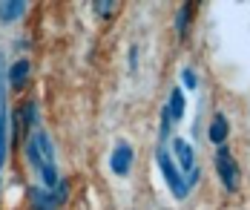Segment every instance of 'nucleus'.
Instances as JSON below:
<instances>
[{
  "label": "nucleus",
  "instance_id": "6",
  "mask_svg": "<svg viewBox=\"0 0 250 210\" xmlns=\"http://www.w3.org/2000/svg\"><path fill=\"white\" fill-rule=\"evenodd\" d=\"M29 202H32V210H58L61 205L55 193L46 187H29Z\"/></svg>",
  "mask_w": 250,
  "mask_h": 210
},
{
  "label": "nucleus",
  "instance_id": "1",
  "mask_svg": "<svg viewBox=\"0 0 250 210\" xmlns=\"http://www.w3.org/2000/svg\"><path fill=\"white\" fill-rule=\"evenodd\" d=\"M26 158L29 164L41 173V179L46 182V190L58 187V167H55V150H52V141L43 130H35L26 141Z\"/></svg>",
  "mask_w": 250,
  "mask_h": 210
},
{
  "label": "nucleus",
  "instance_id": "2",
  "mask_svg": "<svg viewBox=\"0 0 250 210\" xmlns=\"http://www.w3.org/2000/svg\"><path fill=\"white\" fill-rule=\"evenodd\" d=\"M155 161H158V167H161L164 179H167V184H170L173 196H175V199H184V196L190 193L193 182L181 176V170L173 164V158H170V153H167V147H164V144H158V150H155Z\"/></svg>",
  "mask_w": 250,
  "mask_h": 210
},
{
  "label": "nucleus",
  "instance_id": "4",
  "mask_svg": "<svg viewBox=\"0 0 250 210\" xmlns=\"http://www.w3.org/2000/svg\"><path fill=\"white\" fill-rule=\"evenodd\" d=\"M173 150H175V158H178V170H181V176H184V173H187V176H199L193 144H190V141H184V138H175Z\"/></svg>",
  "mask_w": 250,
  "mask_h": 210
},
{
  "label": "nucleus",
  "instance_id": "8",
  "mask_svg": "<svg viewBox=\"0 0 250 210\" xmlns=\"http://www.w3.org/2000/svg\"><path fill=\"white\" fill-rule=\"evenodd\" d=\"M6 75H9V81H12V86H15V89H23V84L29 81V61H26V58L15 61V63H12V69H9Z\"/></svg>",
  "mask_w": 250,
  "mask_h": 210
},
{
  "label": "nucleus",
  "instance_id": "7",
  "mask_svg": "<svg viewBox=\"0 0 250 210\" xmlns=\"http://www.w3.org/2000/svg\"><path fill=\"white\" fill-rule=\"evenodd\" d=\"M23 12H26L23 0H3V3H0V21H3V23H12V21L23 18Z\"/></svg>",
  "mask_w": 250,
  "mask_h": 210
},
{
  "label": "nucleus",
  "instance_id": "5",
  "mask_svg": "<svg viewBox=\"0 0 250 210\" xmlns=\"http://www.w3.org/2000/svg\"><path fill=\"white\" fill-rule=\"evenodd\" d=\"M109 167H112L115 176H126L129 173V167H132V147L126 141H118L115 144V150L109 156Z\"/></svg>",
  "mask_w": 250,
  "mask_h": 210
},
{
  "label": "nucleus",
  "instance_id": "9",
  "mask_svg": "<svg viewBox=\"0 0 250 210\" xmlns=\"http://www.w3.org/2000/svg\"><path fill=\"white\" fill-rule=\"evenodd\" d=\"M227 132H230V124H227V118L219 112L216 118H213V124H210V141L213 144H225Z\"/></svg>",
  "mask_w": 250,
  "mask_h": 210
},
{
  "label": "nucleus",
  "instance_id": "3",
  "mask_svg": "<svg viewBox=\"0 0 250 210\" xmlns=\"http://www.w3.org/2000/svg\"><path fill=\"white\" fill-rule=\"evenodd\" d=\"M216 170H219V179L227 190L233 193L239 187V167H236V158L227 153L225 147H219V156H216Z\"/></svg>",
  "mask_w": 250,
  "mask_h": 210
},
{
  "label": "nucleus",
  "instance_id": "11",
  "mask_svg": "<svg viewBox=\"0 0 250 210\" xmlns=\"http://www.w3.org/2000/svg\"><path fill=\"white\" fill-rule=\"evenodd\" d=\"M92 9L98 12L101 18H106V15H112V12H115V3H112V0H98V3H92Z\"/></svg>",
  "mask_w": 250,
  "mask_h": 210
},
{
  "label": "nucleus",
  "instance_id": "10",
  "mask_svg": "<svg viewBox=\"0 0 250 210\" xmlns=\"http://www.w3.org/2000/svg\"><path fill=\"white\" fill-rule=\"evenodd\" d=\"M167 112H170L173 124L184 118V95H181V89H173V92H170V106H167Z\"/></svg>",
  "mask_w": 250,
  "mask_h": 210
},
{
  "label": "nucleus",
  "instance_id": "13",
  "mask_svg": "<svg viewBox=\"0 0 250 210\" xmlns=\"http://www.w3.org/2000/svg\"><path fill=\"white\" fill-rule=\"evenodd\" d=\"M181 78H184V86H187V89H193V86H196V75H193L190 69H184V72H181Z\"/></svg>",
  "mask_w": 250,
  "mask_h": 210
},
{
  "label": "nucleus",
  "instance_id": "12",
  "mask_svg": "<svg viewBox=\"0 0 250 210\" xmlns=\"http://www.w3.org/2000/svg\"><path fill=\"white\" fill-rule=\"evenodd\" d=\"M190 12H193V3H187V6L181 9V15H178V32H181V35L187 32V18H190Z\"/></svg>",
  "mask_w": 250,
  "mask_h": 210
}]
</instances>
